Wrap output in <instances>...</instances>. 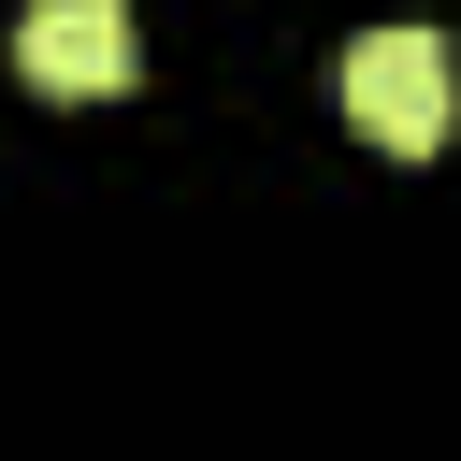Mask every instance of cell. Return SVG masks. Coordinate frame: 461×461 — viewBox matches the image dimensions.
I'll return each instance as SVG.
<instances>
[{"mask_svg":"<svg viewBox=\"0 0 461 461\" xmlns=\"http://www.w3.org/2000/svg\"><path fill=\"white\" fill-rule=\"evenodd\" d=\"M14 72L58 86V101H115L144 72V29H130V0H29L14 14Z\"/></svg>","mask_w":461,"mask_h":461,"instance_id":"7a4b0ae2","label":"cell"},{"mask_svg":"<svg viewBox=\"0 0 461 461\" xmlns=\"http://www.w3.org/2000/svg\"><path fill=\"white\" fill-rule=\"evenodd\" d=\"M331 101H346V130H360V144L432 158V144H447V115H461V72H447V43H432V29H360V43L331 58Z\"/></svg>","mask_w":461,"mask_h":461,"instance_id":"6da1fadb","label":"cell"}]
</instances>
